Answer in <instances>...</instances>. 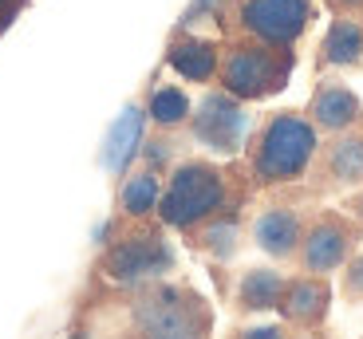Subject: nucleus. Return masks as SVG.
<instances>
[{
	"mask_svg": "<svg viewBox=\"0 0 363 339\" xmlns=\"http://www.w3.org/2000/svg\"><path fill=\"white\" fill-rule=\"evenodd\" d=\"M143 110H146V122H155V130H182L190 122V91L182 83H166V79H155L150 91L143 99Z\"/></svg>",
	"mask_w": 363,
	"mask_h": 339,
	"instance_id": "18",
	"label": "nucleus"
},
{
	"mask_svg": "<svg viewBox=\"0 0 363 339\" xmlns=\"http://www.w3.org/2000/svg\"><path fill=\"white\" fill-rule=\"evenodd\" d=\"M123 339H209L213 304L186 280H146L118 288Z\"/></svg>",
	"mask_w": 363,
	"mask_h": 339,
	"instance_id": "2",
	"label": "nucleus"
},
{
	"mask_svg": "<svg viewBox=\"0 0 363 339\" xmlns=\"http://www.w3.org/2000/svg\"><path fill=\"white\" fill-rule=\"evenodd\" d=\"M344 296L352 304L363 300V253H355V257L344 265Z\"/></svg>",
	"mask_w": 363,
	"mask_h": 339,
	"instance_id": "21",
	"label": "nucleus"
},
{
	"mask_svg": "<svg viewBox=\"0 0 363 339\" xmlns=\"http://www.w3.org/2000/svg\"><path fill=\"white\" fill-rule=\"evenodd\" d=\"M304 115L312 119V127L320 134H344L355 130L363 122V99L340 79H320L308 95V107Z\"/></svg>",
	"mask_w": 363,
	"mask_h": 339,
	"instance_id": "13",
	"label": "nucleus"
},
{
	"mask_svg": "<svg viewBox=\"0 0 363 339\" xmlns=\"http://www.w3.org/2000/svg\"><path fill=\"white\" fill-rule=\"evenodd\" d=\"M162 182H166V174L155 170V166H146V162H138L135 170H127L123 182H118V193H115L118 217L123 221H150L158 213Z\"/></svg>",
	"mask_w": 363,
	"mask_h": 339,
	"instance_id": "15",
	"label": "nucleus"
},
{
	"mask_svg": "<svg viewBox=\"0 0 363 339\" xmlns=\"http://www.w3.org/2000/svg\"><path fill=\"white\" fill-rule=\"evenodd\" d=\"M316 20V0H229L218 12L225 36H245L277 47H296Z\"/></svg>",
	"mask_w": 363,
	"mask_h": 339,
	"instance_id": "6",
	"label": "nucleus"
},
{
	"mask_svg": "<svg viewBox=\"0 0 363 339\" xmlns=\"http://www.w3.org/2000/svg\"><path fill=\"white\" fill-rule=\"evenodd\" d=\"M166 233L170 229L158 217H150V221L115 217L99 257H95V276L111 288H135V285H146V280L170 276L178 257H174Z\"/></svg>",
	"mask_w": 363,
	"mask_h": 339,
	"instance_id": "4",
	"label": "nucleus"
},
{
	"mask_svg": "<svg viewBox=\"0 0 363 339\" xmlns=\"http://www.w3.org/2000/svg\"><path fill=\"white\" fill-rule=\"evenodd\" d=\"M249 127H253L249 103L233 99L229 91H221L218 83L206 87V95L194 103L190 122H186V130H190L194 142L206 146L209 154H218V158H237L241 154L245 142H249Z\"/></svg>",
	"mask_w": 363,
	"mask_h": 339,
	"instance_id": "8",
	"label": "nucleus"
},
{
	"mask_svg": "<svg viewBox=\"0 0 363 339\" xmlns=\"http://www.w3.org/2000/svg\"><path fill=\"white\" fill-rule=\"evenodd\" d=\"M332 16H363V0H324Z\"/></svg>",
	"mask_w": 363,
	"mask_h": 339,
	"instance_id": "22",
	"label": "nucleus"
},
{
	"mask_svg": "<svg viewBox=\"0 0 363 339\" xmlns=\"http://www.w3.org/2000/svg\"><path fill=\"white\" fill-rule=\"evenodd\" d=\"M284 280L289 276L281 268H245V272L237 276L233 285V312L237 316H264V312H277V304H281V292H284Z\"/></svg>",
	"mask_w": 363,
	"mask_h": 339,
	"instance_id": "17",
	"label": "nucleus"
},
{
	"mask_svg": "<svg viewBox=\"0 0 363 339\" xmlns=\"http://www.w3.org/2000/svg\"><path fill=\"white\" fill-rule=\"evenodd\" d=\"M344 209H347V213H352V217H355V221H359V225H363V185H359V190L352 193V197H347V205H344Z\"/></svg>",
	"mask_w": 363,
	"mask_h": 339,
	"instance_id": "24",
	"label": "nucleus"
},
{
	"mask_svg": "<svg viewBox=\"0 0 363 339\" xmlns=\"http://www.w3.org/2000/svg\"><path fill=\"white\" fill-rule=\"evenodd\" d=\"M143 122H146V110L143 107H127L123 110V119L111 127L103 162H107L115 174H127L130 158H138V146H143Z\"/></svg>",
	"mask_w": 363,
	"mask_h": 339,
	"instance_id": "19",
	"label": "nucleus"
},
{
	"mask_svg": "<svg viewBox=\"0 0 363 339\" xmlns=\"http://www.w3.org/2000/svg\"><path fill=\"white\" fill-rule=\"evenodd\" d=\"M304 225H308V209L300 202H269L253 221H249V237L261 248L264 257L272 260H292L300 248V237H304Z\"/></svg>",
	"mask_w": 363,
	"mask_h": 339,
	"instance_id": "11",
	"label": "nucleus"
},
{
	"mask_svg": "<svg viewBox=\"0 0 363 339\" xmlns=\"http://www.w3.org/2000/svg\"><path fill=\"white\" fill-rule=\"evenodd\" d=\"M253 182H249L245 162H213V158H178L166 170L162 197H158V213L170 233L198 229L201 221L218 217L225 209H245L253 197Z\"/></svg>",
	"mask_w": 363,
	"mask_h": 339,
	"instance_id": "1",
	"label": "nucleus"
},
{
	"mask_svg": "<svg viewBox=\"0 0 363 339\" xmlns=\"http://www.w3.org/2000/svg\"><path fill=\"white\" fill-rule=\"evenodd\" d=\"M320 130L304 110H269L253 130L241 150V162L249 170L253 190H289L304 182L316 162L320 150Z\"/></svg>",
	"mask_w": 363,
	"mask_h": 339,
	"instance_id": "3",
	"label": "nucleus"
},
{
	"mask_svg": "<svg viewBox=\"0 0 363 339\" xmlns=\"http://www.w3.org/2000/svg\"><path fill=\"white\" fill-rule=\"evenodd\" d=\"M166 67L178 75L182 83H201L213 87L218 83V67H221V40L178 28L166 44Z\"/></svg>",
	"mask_w": 363,
	"mask_h": 339,
	"instance_id": "12",
	"label": "nucleus"
},
{
	"mask_svg": "<svg viewBox=\"0 0 363 339\" xmlns=\"http://www.w3.org/2000/svg\"><path fill=\"white\" fill-rule=\"evenodd\" d=\"M359 130H363V122H359Z\"/></svg>",
	"mask_w": 363,
	"mask_h": 339,
	"instance_id": "25",
	"label": "nucleus"
},
{
	"mask_svg": "<svg viewBox=\"0 0 363 339\" xmlns=\"http://www.w3.org/2000/svg\"><path fill=\"white\" fill-rule=\"evenodd\" d=\"M281 320L289 323L300 335H316L328 323V312H332V280L316 272H296L284 280L281 304H277Z\"/></svg>",
	"mask_w": 363,
	"mask_h": 339,
	"instance_id": "10",
	"label": "nucleus"
},
{
	"mask_svg": "<svg viewBox=\"0 0 363 339\" xmlns=\"http://www.w3.org/2000/svg\"><path fill=\"white\" fill-rule=\"evenodd\" d=\"M24 8V0H0V32L16 20V12Z\"/></svg>",
	"mask_w": 363,
	"mask_h": 339,
	"instance_id": "23",
	"label": "nucleus"
},
{
	"mask_svg": "<svg viewBox=\"0 0 363 339\" xmlns=\"http://www.w3.org/2000/svg\"><path fill=\"white\" fill-rule=\"evenodd\" d=\"M312 193H340V190H359L363 185V130H344L328 134L320 142L316 162L308 170Z\"/></svg>",
	"mask_w": 363,
	"mask_h": 339,
	"instance_id": "9",
	"label": "nucleus"
},
{
	"mask_svg": "<svg viewBox=\"0 0 363 339\" xmlns=\"http://www.w3.org/2000/svg\"><path fill=\"white\" fill-rule=\"evenodd\" d=\"M363 64V16H332L328 32L320 36L316 67L320 71H344Z\"/></svg>",
	"mask_w": 363,
	"mask_h": 339,
	"instance_id": "16",
	"label": "nucleus"
},
{
	"mask_svg": "<svg viewBox=\"0 0 363 339\" xmlns=\"http://www.w3.org/2000/svg\"><path fill=\"white\" fill-rule=\"evenodd\" d=\"M225 339H300V331H292L289 323H241Z\"/></svg>",
	"mask_w": 363,
	"mask_h": 339,
	"instance_id": "20",
	"label": "nucleus"
},
{
	"mask_svg": "<svg viewBox=\"0 0 363 339\" xmlns=\"http://www.w3.org/2000/svg\"><path fill=\"white\" fill-rule=\"evenodd\" d=\"M296 71V47H277L245 36L221 40V67L218 87L241 103H264L281 95Z\"/></svg>",
	"mask_w": 363,
	"mask_h": 339,
	"instance_id": "5",
	"label": "nucleus"
},
{
	"mask_svg": "<svg viewBox=\"0 0 363 339\" xmlns=\"http://www.w3.org/2000/svg\"><path fill=\"white\" fill-rule=\"evenodd\" d=\"M241 237H245V209H225V213H218V217L201 221L198 229L186 233V245H190L194 253H201V257L225 265V260L237 257Z\"/></svg>",
	"mask_w": 363,
	"mask_h": 339,
	"instance_id": "14",
	"label": "nucleus"
},
{
	"mask_svg": "<svg viewBox=\"0 0 363 339\" xmlns=\"http://www.w3.org/2000/svg\"><path fill=\"white\" fill-rule=\"evenodd\" d=\"M363 241V225L352 217L347 209H316L308 213L304 237L296 248V268L300 272H316V276H332L359 253Z\"/></svg>",
	"mask_w": 363,
	"mask_h": 339,
	"instance_id": "7",
	"label": "nucleus"
}]
</instances>
